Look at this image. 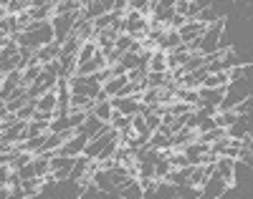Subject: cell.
I'll return each instance as SVG.
<instances>
[{
    "instance_id": "obj_1",
    "label": "cell",
    "mask_w": 253,
    "mask_h": 199,
    "mask_svg": "<svg viewBox=\"0 0 253 199\" xmlns=\"http://www.w3.org/2000/svg\"><path fill=\"white\" fill-rule=\"evenodd\" d=\"M223 33H225V18H218L215 23L205 26V33H203L200 40H198V51L205 56V53H213V51H218V48H228L230 43L223 40Z\"/></svg>"
},
{
    "instance_id": "obj_2",
    "label": "cell",
    "mask_w": 253,
    "mask_h": 199,
    "mask_svg": "<svg viewBox=\"0 0 253 199\" xmlns=\"http://www.w3.org/2000/svg\"><path fill=\"white\" fill-rule=\"evenodd\" d=\"M74 23H76V10H74V13H63V15H53V18H51L53 40H58V43L66 40L69 33L74 31Z\"/></svg>"
},
{
    "instance_id": "obj_3",
    "label": "cell",
    "mask_w": 253,
    "mask_h": 199,
    "mask_svg": "<svg viewBox=\"0 0 253 199\" xmlns=\"http://www.w3.org/2000/svg\"><path fill=\"white\" fill-rule=\"evenodd\" d=\"M56 81H58L56 73H48V71L41 68V76L26 88V91H28V99H38V96H43L46 91H53V88H56Z\"/></svg>"
},
{
    "instance_id": "obj_4",
    "label": "cell",
    "mask_w": 253,
    "mask_h": 199,
    "mask_svg": "<svg viewBox=\"0 0 253 199\" xmlns=\"http://www.w3.org/2000/svg\"><path fill=\"white\" fill-rule=\"evenodd\" d=\"M230 189V184L223 179V176L218 174V171H213L208 176V179L203 182V187H200V197H208V199H215V197H223L225 192Z\"/></svg>"
},
{
    "instance_id": "obj_5",
    "label": "cell",
    "mask_w": 253,
    "mask_h": 199,
    "mask_svg": "<svg viewBox=\"0 0 253 199\" xmlns=\"http://www.w3.org/2000/svg\"><path fill=\"white\" fill-rule=\"evenodd\" d=\"M74 162H76V157H63V154L48 159L56 182H69V174H71V169H74Z\"/></svg>"
},
{
    "instance_id": "obj_6",
    "label": "cell",
    "mask_w": 253,
    "mask_h": 199,
    "mask_svg": "<svg viewBox=\"0 0 253 199\" xmlns=\"http://www.w3.org/2000/svg\"><path fill=\"white\" fill-rule=\"evenodd\" d=\"M86 141H89V136L84 134V131L76 129V134L58 146V154H63V157H79V154H84V146H86Z\"/></svg>"
},
{
    "instance_id": "obj_7",
    "label": "cell",
    "mask_w": 253,
    "mask_h": 199,
    "mask_svg": "<svg viewBox=\"0 0 253 199\" xmlns=\"http://www.w3.org/2000/svg\"><path fill=\"white\" fill-rule=\"evenodd\" d=\"M109 101H112V108H117V111H122L126 116L137 114L139 111V103H142L139 96H109Z\"/></svg>"
},
{
    "instance_id": "obj_8",
    "label": "cell",
    "mask_w": 253,
    "mask_h": 199,
    "mask_svg": "<svg viewBox=\"0 0 253 199\" xmlns=\"http://www.w3.org/2000/svg\"><path fill=\"white\" fill-rule=\"evenodd\" d=\"M215 171L223 176V179L233 187L236 184V159H228V157H218L215 162Z\"/></svg>"
},
{
    "instance_id": "obj_9",
    "label": "cell",
    "mask_w": 253,
    "mask_h": 199,
    "mask_svg": "<svg viewBox=\"0 0 253 199\" xmlns=\"http://www.w3.org/2000/svg\"><path fill=\"white\" fill-rule=\"evenodd\" d=\"M225 91H228V86H218V88H198V94H200V101L203 103H213V106H218L220 101H223V96H225Z\"/></svg>"
},
{
    "instance_id": "obj_10",
    "label": "cell",
    "mask_w": 253,
    "mask_h": 199,
    "mask_svg": "<svg viewBox=\"0 0 253 199\" xmlns=\"http://www.w3.org/2000/svg\"><path fill=\"white\" fill-rule=\"evenodd\" d=\"M94 101L91 96H84V94H71L69 96V111H91L94 108Z\"/></svg>"
},
{
    "instance_id": "obj_11",
    "label": "cell",
    "mask_w": 253,
    "mask_h": 199,
    "mask_svg": "<svg viewBox=\"0 0 253 199\" xmlns=\"http://www.w3.org/2000/svg\"><path fill=\"white\" fill-rule=\"evenodd\" d=\"M20 189H23V199L38 197V194H43V179H41V176H31V179H23V182H20Z\"/></svg>"
},
{
    "instance_id": "obj_12",
    "label": "cell",
    "mask_w": 253,
    "mask_h": 199,
    "mask_svg": "<svg viewBox=\"0 0 253 199\" xmlns=\"http://www.w3.org/2000/svg\"><path fill=\"white\" fill-rule=\"evenodd\" d=\"M81 43H86V40H94V23L91 20H76L74 23V31H71Z\"/></svg>"
},
{
    "instance_id": "obj_13",
    "label": "cell",
    "mask_w": 253,
    "mask_h": 199,
    "mask_svg": "<svg viewBox=\"0 0 253 199\" xmlns=\"http://www.w3.org/2000/svg\"><path fill=\"white\" fill-rule=\"evenodd\" d=\"M180 43H182V40H180V33H177L175 28H165V38L160 40V46H157V48L167 53V51H172V48H177Z\"/></svg>"
},
{
    "instance_id": "obj_14",
    "label": "cell",
    "mask_w": 253,
    "mask_h": 199,
    "mask_svg": "<svg viewBox=\"0 0 253 199\" xmlns=\"http://www.w3.org/2000/svg\"><path fill=\"white\" fill-rule=\"evenodd\" d=\"M144 146H150V149H157V151H162V149H172V141H170V136L167 134H162V131H152L150 134V139H147V144Z\"/></svg>"
},
{
    "instance_id": "obj_15",
    "label": "cell",
    "mask_w": 253,
    "mask_h": 199,
    "mask_svg": "<svg viewBox=\"0 0 253 199\" xmlns=\"http://www.w3.org/2000/svg\"><path fill=\"white\" fill-rule=\"evenodd\" d=\"M41 68H43V66H41V63H28L26 66V68L23 71H20V86H23V88H28L38 76H41Z\"/></svg>"
},
{
    "instance_id": "obj_16",
    "label": "cell",
    "mask_w": 253,
    "mask_h": 199,
    "mask_svg": "<svg viewBox=\"0 0 253 199\" xmlns=\"http://www.w3.org/2000/svg\"><path fill=\"white\" fill-rule=\"evenodd\" d=\"M56 103H58L56 88H53V91H46L43 96H38V99H36V108H38V111H53Z\"/></svg>"
},
{
    "instance_id": "obj_17",
    "label": "cell",
    "mask_w": 253,
    "mask_h": 199,
    "mask_svg": "<svg viewBox=\"0 0 253 199\" xmlns=\"http://www.w3.org/2000/svg\"><path fill=\"white\" fill-rule=\"evenodd\" d=\"M126 81H129V78H126V73H122V76H112L107 83L101 86V91L107 94V96H117V94L122 91V86H124Z\"/></svg>"
},
{
    "instance_id": "obj_18",
    "label": "cell",
    "mask_w": 253,
    "mask_h": 199,
    "mask_svg": "<svg viewBox=\"0 0 253 199\" xmlns=\"http://www.w3.org/2000/svg\"><path fill=\"white\" fill-rule=\"evenodd\" d=\"M112 101L109 99H104V101H94V108H91V114L96 116V119H101V121H109L112 119Z\"/></svg>"
},
{
    "instance_id": "obj_19",
    "label": "cell",
    "mask_w": 253,
    "mask_h": 199,
    "mask_svg": "<svg viewBox=\"0 0 253 199\" xmlns=\"http://www.w3.org/2000/svg\"><path fill=\"white\" fill-rule=\"evenodd\" d=\"M203 88H218V86H228V73L225 71H218V73H208L200 83Z\"/></svg>"
},
{
    "instance_id": "obj_20",
    "label": "cell",
    "mask_w": 253,
    "mask_h": 199,
    "mask_svg": "<svg viewBox=\"0 0 253 199\" xmlns=\"http://www.w3.org/2000/svg\"><path fill=\"white\" fill-rule=\"evenodd\" d=\"M119 63H122L124 71H132V68H139V66H147V63H142V56L139 53H132V51H124Z\"/></svg>"
},
{
    "instance_id": "obj_21",
    "label": "cell",
    "mask_w": 253,
    "mask_h": 199,
    "mask_svg": "<svg viewBox=\"0 0 253 199\" xmlns=\"http://www.w3.org/2000/svg\"><path fill=\"white\" fill-rule=\"evenodd\" d=\"M203 66H205V61H203V53L193 51V53H187V61L182 63V71H185V73H193V71L203 68Z\"/></svg>"
},
{
    "instance_id": "obj_22",
    "label": "cell",
    "mask_w": 253,
    "mask_h": 199,
    "mask_svg": "<svg viewBox=\"0 0 253 199\" xmlns=\"http://www.w3.org/2000/svg\"><path fill=\"white\" fill-rule=\"evenodd\" d=\"M109 124H112L114 131H124V129H129V126H132V116H126V114H122V111H117V108H114Z\"/></svg>"
},
{
    "instance_id": "obj_23",
    "label": "cell",
    "mask_w": 253,
    "mask_h": 199,
    "mask_svg": "<svg viewBox=\"0 0 253 199\" xmlns=\"http://www.w3.org/2000/svg\"><path fill=\"white\" fill-rule=\"evenodd\" d=\"M114 159L122 164V166H126V164H132L134 162V149H129V146H124V144H119L117 149H114Z\"/></svg>"
},
{
    "instance_id": "obj_24",
    "label": "cell",
    "mask_w": 253,
    "mask_h": 199,
    "mask_svg": "<svg viewBox=\"0 0 253 199\" xmlns=\"http://www.w3.org/2000/svg\"><path fill=\"white\" fill-rule=\"evenodd\" d=\"M79 48H81V40H79L74 33H69V38L61 43V56H76Z\"/></svg>"
},
{
    "instance_id": "obj_25",
    "label": "cell",
    "mask_w": 253,
    "mask_h": 199,
    "mask_svg": "<svg viewBox=\"0 0 253 199\" xmlns=\"http://www.w3.org/2000/svg\"><path fill=\"white\" fill-rule=\"evenodd\" d=\"M51 131V121H41V119H31L28 121V136H41Z\"/></svg>"
},
{
    "instance_id": "obj_26",
    "label": "cell",
    "mask_w": 253,
    "mask_h": 199,
    "mask_svg": "<svg viewBox=\"0 0 253 199\" xmlns=\"http://www.w3.org/2000/svg\"><path fill=\"white\" fill-rule=\"evenodd\" d=\"M167 111H170L172 116H185V114H190V111H195V106H193V103H187V101L175 99L170 106H167Z\"/></svg>"
},
{
    "instance_id": "obj_27",
    "label": "cell",
    "mask_w": 253,
    "mask_h": 199,
    "mask_svg": "<svg viewBox=\"0 0 253 199\" xmlns=\"http://www.w3.org/2000/svg\"><path fill=\"white\" fill-rule=\"evenodd\" d=\"M147 68L150 71H167V63H165V51H152L150 61H147Z\"/></svg>"
},
{
    "instance_id": "obj_28",
    "label": "cell",
    "mask_w": 253,
    "mask_h": 199,
    "mask_svg": "<svg viewBox=\"0 0 253 199\" xmlns=\"http://www.w3.org/2000/svg\"><path fill=\"white\" fill-rule=\"evenodd\" d=\"M33 114H36V99H28L23 106L15 111V116H18V121H31L33 119Z\"/></svg>"
},
{
    "instance_id": "obj_29",
    "label": "cell",
    "mask_w": 253,
    "mask_h": 199,
    "mask_svg": "<svg viewBox=\"0 0 253 199\" xmlns=\"http://www.w3.org/2000/svg\"><path fill=\"white\" fill-rule=\"evenodd\" d=\"M126 10H137L139 15L150 18L152 15V0H129V8Z\"/></svg>"
},
{
    "instance_id": "obj_30",
    "label": "cell",
    "mask_w": 253,
    "mask_h": 199,
    "mask_svg": "<svg viewBox=\"0 0 253 199\" xmlns=\"http://www.w3.org/2000/svg\"><path fill=\"white\" fill-rule=\"evenodd\" d=\"M220 15L215 13V8L213 5H205V8H200V13L195 15V20H200V23H205V26H210V23H215Z\"/></svg>"
},
{
    "instance_id": "obj_31",
    "label": "cell",
    "mask_w": 253,
    "mask_h": 199,
    "mask_svg": "<svg viewBox=\"0 0 253 199\" xmlns=\"http://www.w3.org/2000/svg\"><path fill=\"white\" fill-rule=\"evenodd\" d=\"M94 53H96V43H94V40H86V43H81L76 58H79V63H84V61H91Z\"/></svg>"
},
{
    "instance_id": "obj_32",
    "label": "cell",
    "mask_w": 253,
    "mask_h": 199,
    "mask_svg": "<svg viewBox=\"0 0 253 199\" xmlns=\"http://www.w3.org/2000/svg\"><path fill=\"white\" fill-rule=\"evenodd\" d=\"M33 169H36V176H43L51 171V164L43 154H33Z\"/></svg>"
},
{
    "instance_id": "obj_33",
    "label": "cell",
    "mask_w": 253,
    "mask_h": 199,
    "mask_svg": "<svg viewBox=\"0 0 253 199\" xmlns=\"http://www.w3.org/2000/svg\"><path fill=\"white\" fill-rule=\"evenodd\" d=\"M117 18H119L117 13H104V15L94 18V20H91V23H94V33H96V31H101V28H109Z\"/></svg>"
},
{
    "instance_id": "obj_34",
    "label": "cell",
    "mask_w": 253,
    "mask_h": 199,
    "mask_svg": "<svg viewBox=\"0 0 253 199\" xmlns=\"http://www.w3.org/2000/svg\"><path fill=\"white\" fill-rule=\"evenodd\" d=\"M144 81H147V86L160 88V86H165V83H167V71H150Z\"/></svg>"
},
{
    "instance_id": "obj_35",
    "label": "cell",
    "mask_w": 253,
    "mask_h": 199,
    "mask_svg": "<svg viewBox=\"0 0 253 199\" xmlns=\"http://www.w3.org/2000/svg\"><path fill=\"white\" fill-rule=\"evenodd\" d=\"M142 103H147V106H155V103H160V88H152V86H147L144 91H142Z\"/></svg>"
},
{
    "instance_id": "obj_36",
    "label": "cell",
    "mask_w": 253,
    "mask_h": 199,
    "mask_svg": "<svg viewBox=\"0 0 253 199\" xmlns=\"http://www.w3.org/2000/svg\"><path fill=\"white\" fill-rule=\"evenodd\" d=\"M33 20H51L53 18V5L51 8H28Z\"/></svg>"
},
{
    "instance_id": "obj_37",
    "label": "cell",
    "mask_w": 253,
    "mask_h": 199,
    "mask_svg": "<svg viewBox=\"0 0 253 199\" xmlns=\"http://www.w3.org/2000/svg\"><path fill=\"white\" fill-rule=\"evenodd\" d=\"M114 48H119L122 53L129 51V48H132V35H129V33H119L117 40H114Z\"/></svg>"
},
{
    "instance_id": "obj_38",
    "label": "cell",
    "mask_w": 253,
    "mask_h": 199,
    "mask_svg": "<svg viewBox=\"0 0 253 199\" xmlns=\"http://www.w3.org/2000/svg\"><path fill=\"white\" fill-rule=\"evenodd\" d=\"M230 111H236L238 116H248L251 114V96H246V99H241L238 103H233V108Z\"/></svg>"
},
{
    "instance_id": "obj_39",
    "label": "cell",
    "mask_w": 253,
    "mask_h": 199,
    "mask_svg": "<svg viewBox=\"0 0 253 199\" xmlns=\"http://www.w3.org/2000/svg\"><path fill=\"white\" fill-rule=\"evenodd\" d=\"M147 73H150V68H147V66H139V68L126 71V78H129V81H144Z\"/></svg>"
},
{
    "instance_id": "obj_40",
    "label": "cell",
    "mask_w": 253,
    "mask_h": 199,
    "mask_svg": "<svg viewBox=\"0 0 253 199\" xmlns=\"http://www.w3.org/2000/svg\"><path fill=\"white\" fill-rule=\"evenodd\" d=\"M86 114H89V111H69V124H71V129L81 126L84 119H86Z\"/></svg>"
},
{
    "instance_id": "obj_41",
    "label": "cell",
    "mask_w": 253,
    "mask_h": 199,
    "mask_svg": "<svg viewBox=\"0 0 253 199\" xmlns=\"http://www.w3.org/2000/svg\"><path fill=\"white\" fill-rule=\"evenodd\" d=\"M160 121H162V116H160V114H155V111H150V114L144 116V124H147V129H150V131H157Z\"/></svg>"
},
{
    "instance_id": "obj_42",
    "label": "cell",
    "mask_w": 253,
    "mask_h": 199,
    "mask_svg": "<svg viewBox=\"0 0 253 199\" xmlns=\"http://www.w3.org/2000/svg\"><path fill=\"white\" fill-rule=\"evenodd\" d=\"M104 61H107V66H114V63H119V61H122V51H119V48H112V51H107V53H104Z\"/></svg>"
},
{
    "instance_id": "obj_43",
    "label": "cell",
    "mask_w": 253,
    "mask_h": 199,
    "mask_svg": "<svg viewBox=\"0 0 253 199\" xmlns=\"http://www.w3.org/2000/svg\"><path fill=\"white\" fill-rule=\"evenodd\" d=\"M126 8H129V0H114V8H112V13L124 15V13H126Z\"/></svg>"
},
{
    "instance_id": "obj_44",
    "label": "cell",
    "mask_w": 253,
    "mask_h": 199,
    "mask_svg": "<svg viewBox=\"0 0 253 199\" xmlns=\"http://www.w3.org/2000/svg\"><path fill=\"white\" fill-rule=\"evenodd\" d=\"M8 176H10V166L3 164L0 166V187H8Z\"/></svg>"
},
{
    "instance_id": "obj_45",
    "label": "cell",
    "mask_w": 253,
    "mask_h": 199,
    "mask_svg": "<svg viewBox=\"0 0 253 199\" xmlns=\"http://www.w3.org/2000/svg\"><path fill=\"white\" fill-rule=\"evenodd\" d=\"M8 151H13V141L0 139V154H8Z\"/></svg>"
},
{
    "instance_id": "obj_46",
    "label": "cell",
    "mask_w": 253,
    "mask_h": 199,
    "mask_svg": "<svg viewBox=\"0 0 253 199\" xmlns=\"http://www.w3.org/2000/svg\"><path fill=\"white\" fill-rule=\"evenodd\" d=\"M101 5H104V10H107V13H112V8H114V0H101Z\"/></svg>"
}]
</instances>
